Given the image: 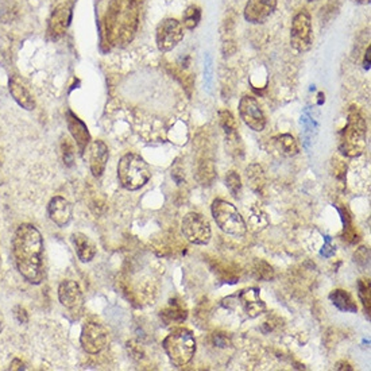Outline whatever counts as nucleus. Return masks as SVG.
I'll list each match as a JSON object with an SVG mask.
<instances>
[{"instance_id": "nucleus-1", "label": "nucleus", "mask_w": 371, "mask_h": 371, "mask_svg": "<svg viewBox=\"0 0 371 371\" xmlns=\"http://www.w3.org/2000/svg\"><path fill=\"white\" fill-rule=\"evenodd\" d=\"M13 257L18 271L30 284L44 280V240L41 232L31 224H22L13 238Z\"/></svg>"}, {"instance_id": "nucleus-2", "label": "nucleus", "mask_w": 371, "mask_h": 371, "mask_svg": "<svg viewBox=\"0 0 371 371\" xmlns=\"http://www.w3.org/2000/svg\"><path fill=\"white\" fill-rule=\"evenodd\" d=\"M139 24L136 0H111L104 17V33L109 46L125 47L132 42Z\"/></svg>"}, {"instance_id": "nucleus-3", "label": "nucleus", "mask_w": 371, "mask_h": 371, "mask_svg": "<svg viewBox=\"0 0 371 371\" xmlns=\"http://www.w3.org/2000/svg\"><path fill=\"white\" fill-rule=\"evenodd\" d=\"M368 125L361 111L352 106L349 109L347 125L339 134V150L345 157L354 158L363 154L366 149Z\"/></svg>"}, {"instance_id": "nucleus-4", "label": "nucleus", "mask_w": 371, "mask_h": 371, "mask_svg": "<svg viewBox=\"0 0 371 371\" xmlns=\"http://www.w3.org/2000/svg\"><path fill=\"white\" fill-rule=\"evenodd\" d=\"M164 349L166 351L171 362L177 366H187L195 356L196 352V340L192 331L187 328H177L171 332L164 343Z\"/></svg>"}, {"instance_id": "nucleus-5", "label": "nucleus", "mask_w": 371, "mask_h": 371, "mask_svg": "<svg viewBox=\"0 0 371 371\" xmlns=\"http://www.w3.org/2000/svg\"><path fill=\"white\" fill-rule=\"evenodd\" d=\"M118 177L123 188L138 191L152 177L149 164L138 154L129 153L122 157L118 165Z\"/></svg>"}, {"instance_id": "nucleus-6", "label": "nucleus", "mask_w": 371, "mask_h": 371, "mask_svg": "<svg viewBox=\"0 0 371 371\" xmlns=\"http://www.w3.org/2000/svg\"><path fill=\"white\" fill-rule=\"evenodd\" d=\"M212 216L215 219L219 228L232 237H244L247 232V224L242 218L239 211L231 203L218 198L211 207Z\"/></svg>"}, {"instance_id": "nucleus-7", "label": "nucleus", "mask_w": 371, "mask_h": 371, "mask_svg": "<svg viewBox=\"0 0 371 371\" xmlns=\"http://www.w3.org/2000/svg\"><path fill=\"white\" fill-rule=\"evenodd\" d=\"M221 304L231 310L240 309L250 319L258 317L266 310V306L260 294V289L257 287H248L240 290L237 294L224 299Z\"/></svg>"}, {"instance_id": "nucleus-8", "label": "nucleus", "mask_w": 371, "mask_h": 371, "mask_svg": "<svg viewBox=\"0 0 371 371\" xmlns=\"http://www.w3.org/2000/svg\"><path fill=\"white\" fill-rule=\"evenodd\" d=\"M181 231L185 239L197 246L208 244L212 235L208 219L197 212H189L184 216L181 223Z\"/></svg>"}, {"instance_id": "nucleus-9", "label": "nucleus", "mask_w": 371, "mask_h": 371, "mask_svg": "<svg viewBox=\"0 0 371 371\" xmlns=\"http://www.w3.org/2000/svg\"><path fill=\"white\" fill-rule=\"evenodd\" d=\"M312 19L306 10H301L292 21L290 44L299 53H306L312 47Z\"/></svg>"}, {"instance_id": "nucleus-10", "label": "nucleus", "mask_w": 371, "mask_h": 371, "mask_svg": "<svg viewBox=\"0 0 371 371\" xmlns=\"http://www.w3.org/2000/svg\"><path fill=\"white\" fill-rule=\"evenodd\" d=\"M184 40V26L175 18L164 19L157 26L155 41L159 52L168 53Z\"/></svg>"}, {"instance_id": "nucleus-11", "label": "nucleus", "mask_w": 371, "mask_h": 371, "mask_svg": "<svg viewBox=\"0 0 371 371\" xmlns=\"http://www.w3.org/2000/svg\"><path fill=\"white\" fill-rule=\"evenodd\" d=\"M80 343L88 354H99L109 345V331L99 323H86L81 331Z\"/></svg>"}, {"instance_id": "nucleus-12", "label": "nucleus", "mask_w": 371, "mask_h": 371, "mask_svg": "<svg viewBox=\"0 0 371 371\" xmlns=\"http://www.w3.org/2000/svg\"><path fill=\"white\" fill-rule=\"evenodd\" d=\"M240 119L253 130L261 132L266 127V118L258 100L254 96L246 95L239 102Z\"/></svg>"}, {"instance_id": "nucleus-13", "label": "nucleus", "mask_w": 371, "mask_h": 371, "mask_svg": "<svg viewBox=\"0 0 371 371\" xmlns=\"http://www.w3.org/2000/svg\"><path fill=\"white\" fill-rule=\"evenodd\" d=\"M58 299L61 306L73 315H79L84 308V296L76 281H63L58 286Z\"/></svg>"}, {"instance_id": "nucleus-14", "label": "nucleus", "mask_w": 371, "mask_h": 371, "mask_svg": "<svg viewBox=\"0 0 371 371\" xmlns=\"http://www.w3.org/2000/svg\"><path fill=\"white\" fill-rule=\"evenodd\" d=\"M72 22V7L66 3H63L57 6L50 18H49V24H47V35L56 41L64 37Z\"/></svg>"}, {"instance_id": "nucleus-15", "label": "nucleus", "mask_w": 371, "mask_h": 371, "mask_svg": "<svg viewBox=\"0 0 371 371\" xmlns=\"http://www.w3.org/2000/svg\"><path fill=\"white\" fill-rule=\"evenodd\" d=\"M277 0H248L244 7V19L254 24L265 23L276 11Z\"/></svg>"}, {"instance_id": "nucleus-16", "label": "nucleus", "mask_w": 371, "mask_h": 371, "mask_svg": "<svg viewBox=\"0 0 371 371\" xmlns=\"http://www.w3.org/2000/svg\"><path fill=\"white\" fill-rule=\"evenodd\" d=\"M109 152L103 141H95L89 149V168L93 177H102L109 162Z\"/></svg>"}, {"instance_id": "nucleus-17", "label": "nucleus", "mask_w": 371, "mask_h": 371, "mask_svg": "<svg viewBox=\"0 0 371 371\" xmlns=\"http://www.w3.org/2000/svg\"><path fill=\"white\" fill-rule=\"evenodd\" d=\"M66 123H68L69 132L72 134L73 139L76 141L79 152L80 154H84L89 142H90V135H89L86 123L81 119H79L72 111L66 112Z\"/></svg>"}, {"instance_id": "nucleus-18", "label": "nucleus", "mask_w": 371, "mask_h": 371, "mask_svg": "<svg viewBox=\"0 0 371 371\" xmlns=\"http://www.w3.org/2000/svg\"><path fill=\"white\" fill-rule=\"evenodd\" d=\"M50 220L58 227H65L72 219V205L65 197H53L47 205Z\"/></svg>"}, {"instance_id": "nucleus-19", "label": "nucleus", "mask_w": 371, "mask_h": 371, "mask_svg": "<svg viewBox=\"0 0 371 371\" xmlns=\"http://www.w3.org/2000/svg\"><path fill=\"white\" fill-rule=\"evenodd\" d=\"M8 88H10V93L13 95L14 100L22 109H29V111L35 109V100H34L33 95L30 93V90L21 81V79H18V77L10 79Z\"/></svg>"}, {"instance_id": "nucleus-20", "label": "nucleus", "mask_w": 371, "mask_h": 371, "mask_svg": "<svg viewBox=\"0 0 371 371\" xmlns=\"http://www.w3.org/2000/svg\"><path fill=\"white\" fill-rule=\"evenodd\" d=\"M72 243L74 246L76 254L81 262H90L96 255V246L87 235L76 232L72 235Z\"/></svg>"}, {"instance_id": "nucleus-21", "label": "nucleus", "mask_w": 371, "mask_h": 371, "mask_svg": "<svg viewBox=\"0 0 371 371\" xmlns=\"http://www.w3.org/2000/svg\"><path fill=\"white\" fill-rule=\"evenodd\" d=\"M219 119H220V126L223 132L226 134V139L231 143H239V134H238V125L235 118L230 111H220L219 112Z\"/></svg>"}, {"instance_id": "nucleus-22", "label": "nucleus", "mask_w": 371, "mask_h": 371, "mask_svg": "<svg viewBox=\"0 0 371 371\" xmlns=\"http://www.w3.org/2000/svg\"><path fill=\"white\" fill-rule=\"evenodd\" d=\"M187 316H188L187 308L182 306L181 301H177V300H171L169 306L165 308L164 310H161V319L166 324L181 323V322H184L187 319Z\"/></svg>"}, {"instance_id": "nucleus-23", "label": "nucleus", "mask_w": 371, "mask_h": 371, "mask_svg": "<svg viewBox=\"0 0 371 371\" xmlns=\"http://www.w3.org/2000/svg\"><path fill=\"white\" fill-rule=\"evenodd\" d=\"M329 300L332 301L333 306H336L342 312L356 313V310H358V306L354 303L351 294H349V292L343 290V289L332 290L331 294H329Z\"/></svg>"}, {"instance_id": "nucleus-24", "label": "nucleus", "mask_w": 371, "mask_h": 371, "mask_svg": "<svg viewBox=\"0 0 371 371\" xmlns=\"http://www.w3.org/2000/svg\"><path fill=\"white\" fill-rule=\"evenodd\" d=\"M246 177H247V181L250 184V188L253 191H255L257 194H261L265 185H266V177H265L262 166L258 164L250 165L246 171Z\"/></svg>"}, {"instance_id": "nucleus-25", "label": "nucleus", "mask_w": 371, "mask_h": 371, "mask_svg": "<svg viewBox=\"0 0 371 371\" xmlns=\"http://www.w3.org/2000/svg\"><path fill=\"white\" fill-rule=\"evenodd\" d=\"M278 150L283 153L285 157H294L299 154V146L296 139L290 134H283L276 139Z\"/></svg>"}, {"instance_id": "nucleus-26", "label": "nucleus", "mask_w": 371, "mask_h": 371, "mask_svg": "<svg viewBox=\"0 0 371 371\" xmlns=\"http://www.w3.org/2000/svg\"><path fill=\"white\" fill-rule=\"evenodd\" d=\"M197 177L203 185H211L215 178V166L211 159H204L200 162Z\"/></svg>"}, {"instance_id": "nucleus-27", "label": "nucleus", "mask_w": 371, "mask_h": 371, "mask_svg": "<svg viewBox=\"0 0 371 371\" xmlns=\"http://www.w3.org/2000/svg\"><path fill=\"white\" fill-rule=\"evenodd\" d=\"M200 21H201V10H200V7H197V6H189L184 11L182 26H185L188 30L196 29Z\"/></svg>"}, {"instance_id": "nucleus-28", "label": "nucleus", "mask_w": 371, "mask_h": 371, "mask_svg": "<svg viewBox=\"0 0 371 371\" xmlns=\"http://www.w3.org/2000/svg\"><path fill=\"white\" fill-rule=\"evenodd\" d=\"M248 223H250V228L254 230V231H261L263 228H266L269 226V218L267 215L261 211L260 208H251L250 211V219H248Z\"/></svg>"}, {"instance_id": "nucleus-29", "label": "nucleus", "mask_w": 371, "mask_h": 371, "mask_svg": "<svg viewBox=\"0 0 371 371\" xmlns=\"http://www.w3.org/2000/svg\"><path fill=\"white\" fill-rule=\"evenodd\" d=\"M358 294H359V299L363 304V308L366 310V313L369 315L370 313V283L369 280H361L358 283Z\"/></svg>"}, {"instance_id": "nucleus-30", "label": "nucleus", "mask_w": 371, "mask_h": 371, "mask_svg": "<svg viewBox=\"0 0 371 371\" xmlns=\"http://www.w3.org/2000/svg\"><path fill=\"white\" fill-rule=\"evenodd\" d=\"M226 185L228 188V191L231 192V195L234 197H238L242 192V180H240V175L231 171L228 172L226 175Z\"/></svg>"}, {"instance_id": "nucleus-31", "label": "nucleus", "mask_w": 371, "mask_h": 371, "mask_svg": "<svg viewBox=\"0 0 371 371\" xmlns=\"http://www.w3.org/2000/svg\"><path fill=\"white\" fill-rule=\"evenodd\" d=\"M254 273H255L257 278L265 280V281H269V280H271L274 277V271H273L271 266L269 263L265 262V261H257L255 262Z\"/></svg>"}, {"instance_id": "nucleus-32", "label": "nucleus", "mask_w": 371, "mask_h": 371, "mask_svg": "<svg viewBox=\"0 0 371 371\" xmlns=\"http://www.w3.org/2000/svg\"><path fill=\"white\" fill-rule=\"evenodd\" d=\"M63 154H64V161H65L66 166H72L73 165V158H74V149L73 145L69 142V139L65 138L63 139Z\"/></svg>"}, {"instance_id": "nucleus-33", "label": "nucleus", "mask_w": 371, "mask_h": 371, "mask_svg": "<svg viewBox=\"0 0 371 371\" xmlns=\"http://www.w3.org/2000/svg\"><path fill=\"white\" fill-rule=\"evenodd\" d=\"M355 262L361 266H369V260H370V251L368 247H359L355 254H354Z\"/></svg>"}, {"instance_id": "nucleus-34", "label": "nucleus", "mask_w": 371, "mask_h": 371, "mask_svg": "<svg viewBox=\"0 0 371 371\" xmlns=\"http://www.w3.org/2000/svg\"><path fill=\"white\" fill-rule=\"evenodd\" d=\"M127 351H129V354L132 355V358H134L135 361H141V359L145 358L143 349L135 340L127 342Z\"/></svg>"}, {"instance_id": "nucleus-35", "label": "nucleus", "mask_w": 371, "mask_h": 371, "mask_svg": "<svg viewBox=\"0 0 371 371\" xmlns=\"http://www.w3.org/2000/svg\"><path fill=\"white\" fill-rule=\"evenodd\" d=\"M212 339H214V345L218 346V347H223V349H224V347H228V346L231 345L230 338L227 336V333H223V332H216V333H214Z\"/></svg>"}, {"instance_id": "nucleus-36", "label": "nucleus", "mask_w": 371, "mask_h": 371, "mask_svg": "<svg viewBox=\"0 0 371 371\" xmlns=\"http://www.w3.org/2000/svg\"><path fill=\"white\" fill-rule=\"evenodd\" d=\"M14 317L17 319V322L19 324H26L29 322V315H27L26 309L21 306H17L14 308Z\"/></svg>"}, {"instance_id": "nucleus-37", "label": "nucleus", "mask_w": 371, "mask_h": 371, "mask_svg": "<svg viewBox=\"0 0 371 371\" xmlns=\"http://www.w3.org/2000/svg\"><path fill=\"white\" fill-rule=\"evenodd\" d=\"M335 253H336V247L332 244V240H331V238H329V237H326V244H324V247H323V250H322V255L326 257V258H329V257H332Z\"/></svg>"}, {"instance_id": "nucleus-38", "label": "nucleus", "mask_w": 371, "mask_h": 371, "mask_svg": "<svg viewBox=\"0 0 371 371\" xmlns=\"http://www.w3.org/2000/svg\"><path fill=\"white\" fill-rule=\"evenodd\" d=\"M10 369L11 370H24V363H23L22 361H19V359H14L11 362V368Z\"/></svg>"}, {"instance_id": "nucleus-39", "label": "nucleus", "mask_w": 371, "mask_h": 371, "mask_svg": "<svg viewBox=\"0 0 371 371\" xmlns=\"http://www.w3.org/2000/svg\"><path fill=\"white\" fill-rule=\"evenodd\" d=\"M335 369L336 370H352V368L349 366L347 362H339V363H336V368Z\"/></svg>"}, {"instance_id": "nucleus-40", "label": "nucleus", "mask_w": 371, "mask_h": 371, "mask_svg": "<svg viewBox=\"0 0 371 371\" xmlns=\"http://www.w3.org/2000/svg\"><path fill=\"white\" fill-rule=\"evenodd\" d=\"M370 50L371 47H368V52H366V57H365V66L369 69L370 68Z\"/></svg>"}, {"instance_id": "nucleus-41", "label": "nucleus", "mask_w": 371, "mask_h": 371, "mask_svg": "<svg viewBox=\"0 0 371 371\" xmlns=\"http://www.w3.org/2000/svg\"><path fill=\"white\" fill-rule=\"evenodd\" d=\"M352 1H355L358 4H369L370 3V0H352Z\"/></svg>"}, {"instance_id": "nucleus-42", "label": "nucleus", "mask_w": 371, "mask_h": 371, "mask_svg": "<svg viewBox=\"0 0 371 371\" xmlns=\"http://www.w3.org/2000/svg\"><path fill=\"white\" fill-rule=\"evenodd\" d=\"M1 329H3V317L0 315V332H1Z\"/></svg>"}]
</instances>
